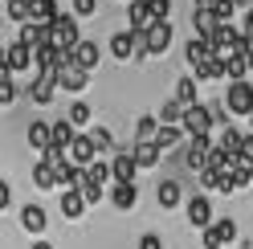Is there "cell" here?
<instances>
[{
    "label": "cell",
    "instance_id": "cell-1",
    "mask_svg": "<svg viewBox=\"0 0 253 249\" xmlns=\"http://www.w3.org/2000/svg\"><path fill=\"white\" fill-rule=\"evenodd\" d=\"M78 41H82V29H78L74 12H57L53 25H49V45H53V49H61V53H74Z\"/></svg>",
    "mask_w": 253,
    "mask_h": 249
},
{
    "label": "cell",
    "instance_id": "cell-2",
    "mask_svg": "<svg viewBox=\"0 0 253 249\" xmlns=\"http://www.w3.org/2000/svg\"><path fill=\"white\" fill-rule=\"evenodd\" d=\"M225 111L237 119H249L253 115V82H229L225 90Z\"/></svg>",
    "mask_w": 253,
    "mask_h": 249
},
{
    "label": "cell",
    "instance_id": "cell-3",
    "mask_svg": "<svg viewBox=\"0 0 253 249\" xmlns=\"http://www.w3.org/2000/svg\"><path fill=\"white\" fill-rule=\"evenodd\" d=\"M180 131L188 139H212V115H209V106H188L184 111V123H180Z\"/></svg>",
    "mask_w": 253,
    "mask_h": 249
},
{
    "label": "cell",
    "instance_id": "cell-4",
    "mask_svg": "<svg viewBox=\"0 0 253 249\" xmlns=\"http://www.w3.org/2000/svg\"><path fill=\"white\" fill-rule=\"evenodd\" d=\"M171 41H176V29H171V21H155L147 33H143V45H147V57H160L171 49Z\"/></svg>",
    "mask_w": 253,
    "mask_h": 249
},
{
    "label": "cell",
    "instance_id": "cell-5",
    "mask_svg": "<svg viewBox=\"0 0 253 249\" xmlns=\"http://www.w3.org/2000/svg\"><path fill=\"white\" fill-rule=\"evenodd\" d=\"M233 241H237V221L233 216H220V221H212L204 229V249H225Z\"/></svg>",
    "mask_w": 253,
    "mask_h": 249
},
{
    "label": "cell",
    "instance_id": "cell-6",
    "mask_svg": "<svg viewBox=\"0 0 253 249\" xmlns=\"http://www.w3.org/2000/svg\"><path fill=\"white\" fill-rule=\"evenodd\" d=\"M94 160H98V155H94V143H90L86 135H74V143L66 147V164H74V167H82V172H86Z\"/></svg>",
    "mask_w": 253,
    "mask_h": 249
},
{
    "label": "cell",
    "instance_id": "cell-7",
    "mask_svg": "<svg viewBox=\"0 0 253 249\" xmlns=\"http://www.w3.org/2000/svg\"><path fill=\"white\" fill-rule=\"evenodd\" d=\"M4 70H8V74H29V70H33V49H29V45H21V41H8Z\"/></svg>",
    "mask_w": 253,
    "mask_h": 249
},
{
    "label": "cell",
    "instance_id": "cell-8",
    "mask_svg": "<svg viewBox=\"0 0 253 249\" xmlns=\"http://www.w3.org/2000/svg\"><path fill=\"white\" fill-rule=\"evenodd\" d=\"M53 94H57V74H37L33 86H29V98H33L37 106H49Z\"/></svg>",
    "mask_w": 253,
    "mask_h": 249
},
{
    "label": "cell",
    "instance_id": "cell-9",
    "mask_svg": "<svg viewBox=\"0 0 253 249\" xmlns=\"http://www.w3.org/2000/svg\"><path fill=\"white\" fill-rule=\"evenodd\" d=\"M86 86H90V74H86V70H78L74 61H70L66 70H57V90H70V94H82Z\"/></svg>",
    "mask_w": 253,
    "mask_h": 249
},
{
    "label": "cell",
    "instance_id": "cell-10",
    "mask_svg": "<svg viewBox=\"0 0 253 249\" xmlns=\"http://www.w3.org/2000/svg\"><path fill=\"white\" fill-rule=\"evenodd\" d=\"M135 160H131V151H115V160H110V180L115 184H135Z\"/></svg>",
    "mask_w": 253,
    "mask_h": 249
},
{
    "label": "cell",
    "instance_id": "cell-11",
    "mask_svg": "<svg viewBox=\"0 0 253 249\" xmlns=\"http://www.w3.org/2000/svg\"><path fill=\"white\" fill-rule=\"evenodd\" d=\"M155 21H151V12H147V0H131V8H126V29L131 33H147Z\"/></svg>",
    "mask_w": 253,
    "mask_h": 249
},
{
    "label": "cell",
    "instance_id": "cell-12",
    "mask_svg": "<svg viewBox=\"0 0 253 249\" xmlns=\"http://www.w3.org/2000/svg\"><path fill=\"white\" fill-rule=\"evenodd\" d=\"M192 29H196V37H200V41H209V45H212L220 21L212 17V8H196V12H192Z\"/></svg>",
    "mask_w": 253,
    "mask_h": 249
},
{
    "label": "cell",
    "instance_id": "cell-13",
    "mask_svg": "<svg viewBox=\"0 0 253 249\" xmlns=\"http://www.w3.org/2000/svg\"><path fill=\"white\" fill-rule=\"evenodd\" d=\"M70 61H74L78 70H86V74H90L94 66H98V45H94V41H86V37H82V41L74 45V53H70Z\"/></svg>",
    "mask_w": 253,
    "mask_h": 249
},
{
    "label": "cell",
    "instance_id": "cell-14",
    "mask_svg": "<svg viewBox=\"0 0 253 249\" xmlns=\"http://www.w3.org/2000/svg\"><path fill=\"white\" fill-rule=\"evenodd\" d=\"M21 225H25V233L41 237L45 225H49V216H45V208H41V205H25V208H21Z\"/></svg>",
    "mask_w": 253,
    "mask_h": 249
},
{
    "label": "cell",
    "instance_id": "cell-15",
    "mask_svg": "<svg viewBox=\"0 0 253 249\" xmlns=\"http://www.w3.org/2000/svg\"><path fill=\"white\" fill-rule=\"evenodd\" d=\"M188 221H192L196 229H209V225H212V205H209V196H192V200H188Z\"/></svg>",
    "mask_w": 253,
    "mask_h": 249
},
{
    "label": "cell",
    "instance_id": "cell-16",
    "mask_svg": "<svg viewBox=\"0 0 253 249\" xmlns=\"http://www.w3.org/2000/svg\"><path fill=\"white\" fill-rule=\"evenodd\" d=\"M57 0H29V21L33 25H53V17H57Z\"/></svg>",
    "mask_w": 253,
    "mask_h": 249
},
{
    "label": "cell",
    "instance_id": "cell-17",
    "mask_svg": "<svg viewBox=\"0 0 253 249\" xmlns=\"http://www.w3.org/2000/svg\"><path fill=\"white\" fill-rule=\"evenodd\" d=\"M160 147H155V143H135L131 147V160H135V167H139V172H147V167H155V164H160Z\"/></svg>",
    "mask_w": 253,
    "mask_h": 249
},
{
    "label": "cell",
    "instance_id": "cell-18",
    "mask_svg": "<svg viewBox=\"0 0 253 249\" xmlns=\"http://www.w3.org/2000/svg\"><path fill=\"white\" fill-rule=\"evenodd\" d=\"M135 200H139V188L135 184H110V205L115 208H135Z\"/></svg>",
    "mask_w": 253,
    "mask_h": 249
},
{
    "label": "cell",
    "instance_id": "cell-19",
    "mask_svg": "<svg viewBox=\"0 0 253 249\" xmlns=\"http://www.w3.org/2000/svg\"><path fill=\"white\" fill-rule=\"evenodd\" d=\"M74 127H70V123L66 119H57V123H49V147H57V151H66L70 143H74Z\"/></svg>",
    "mask_w": 253,
    "mask_h": 249
},
{
    "label": "cell",
    "instance_id": "cell-20",
    "mask_svg": "<svg viewBox=\"0 0 253 249\" xmlns=\"http://www.w3.org/2000/svg\"><path fill=\"white\" fill-rule=\"evenodd\" d=\"M25 139H29V147H33L37 155H45V151H49V123H29Z\"/></svg>",
    "mask_w": 253,
    "mask_h": 249
},
{
    "label": "cell",
    "instance_id": "cell-21",
    "mask_svg": "<svg viewBox=\"0 0 253 249\" xmlns=\"http://www.w3.org/2000/svg\"><path fill=\"white\" fill-rule=\"evenodd\" d=\"M180 196H184L180 180H164L160 188H155V200H160V208H176V205H180Z\"/></svg>",
    "mask_w": 253,
    "mask_h": 249
},
{
    "label": "cell",
    "instance_id": "cell-22",
    "mask_svg": "<svg viewBox=\"0 0 253 249\" xmlns=\"http://www.w3.org/2000/svg\"><path fill=\"white\" fill-rule=\"evenodd\" d=\"M249 53H237V57H229L225 61V78H229V82H249Z\"/></svg>",
    "mask_w": 253,
    "mask_h": 249
},
{
    "label": "cell",
    "instance_id": "cell-23",
    "mask_svg": "<svg viewBox=\"0 0 253 249\" xmlns=\"http://www.w3.org/2000/svg\"><path fill=\"white\" fill-rule=\"evenodd\" d=\"M184 53H188V61H192V74H196L204 61H212V45L196 37V41H188V49H184Z\"/></svg>",
    "mask_w": 253,
    "mask_h": 249
},
{
    "label": "cell",
    "instance_id": "cell-24",
    "mask_svg": "<svg viewBox=\"0 0 253 249\" xmlns=\"http://www.w3.org/2000/svg\"><path fill=\"white\" fill-rule=\"evenodd\" d=\"M86 139L94 143V155H98V160H102V155H110V151H115V135H110L106 127H94V131H86Z\"/></svg>",
    "mask_w": 253,
    "mask_h": 249
},
{
    "label": "cell",
    "instance_id": "cell-25",
    "mask_svg": "<svg viewBox=\"0 0 253 249\" xmlns=\"http://www.w3.org/2000/svg\"><path fill=\"white\" fill-rule=\"evenodd\" d=\"M82 212H86L82 192H61V216H66V221H78Z\"/></svg>",
    "mask_w": 253,
    "mask_h": 249
},
{
    "label": "cell",
    "instance_id": "cell-26",
    "mask_svg": "<svg viewBox=\"0 0 253 249\" xmlns=\"http://www.w3.org/2000/svg\"><path fill=\"white\" fill-rule=\"evenodd\" d=\"M176 102L184 106V111H188V106H196V78L192 74H184L180 82H176Z\"/></svg>",
    "mask_w": 253,
    "mask_h": 249
},
{
    "label": "cell",
    "instance_id": "cell-27",
    "mask_svg": "<svg viewBox=\"0 0 253 249\" xmlns=\"http://www.w3.org/2000/svg\"><path fill=\"white\" fill-rule=\"evenodd\" d=\"M155 135H160V119L143 115V119L135 123V143H155Z\"/></svg>",
    "mask_w": 253,
    "mask_h": 249
},
{
    "label": "cell",
    "instance_id": "cell-28",
    "mask_svg": "<svg viewBox=\"0 0 253 249\" xmlns=\"http://www.w3.org/2000/svg\"><path fill=\"white\" fill-rule=\"evenodd\" d=\"M155 119H160V127H180V123H184V106L171 98V102L160 106V115H155Z\"/></svg>",
    "mask_w": 253,
    "mask_h": 249
},
{
    "label": "cell",
    "instance_id": "cell-29",
    "mask_svg": "<svg viewBox=\"0 0 253 249\" xmlns=\"http://www.w3.org/2000/svg\"><path fill=\"white\" fill-rule=\"evenodd\" d=\"M196 78V82H216V78H225V61H220V57H212V61H204V66L192 74Z\"/></svg>",
    "mask_w": 253,
    "mask_h": 249
},
{
    "label": "cell",
    "instance_id": "cell-30",
    "mask_svg": "<svg viewBox=\"0 0 253 249\" xmlns=\"http://www.w3.org/2000/svg\"><path fill=\"white\" fill-rule=\"evenodd\" d=\"M66 123H70L74 131H78V127H86V123H90V102H82V98H78V102H70V115H66Z\"/></svg>",
    "mask_w": 253,
    "mask_h": 249
},
{
    "label": "cell",
    "instance_id": "cell-31",
    "mask_svg": "<svg viewBox=\"0 0 253 249\" xmlns=\"http://www.w3.org/2000/svg\"><path fill=\"white\" fill-rule=\"evenodd\" d=\"M4 12H8V21L29 25V0H4Z\"/></svg>",
    "mask_w": 253,
    "mask_h": 249
},
{
    "label": "cell",
    "instance_id": "cell-32",
    "mask_svg": "<svg viewBox=\"0 0 253 249\" xmlns=\"http://www.w3.org/2000/svg\"><path fill=\"white\" fill-rule=\"evenodd\" d=\"M180 127H160V135H155V147H160V151H171V147H176L180 143Z\"/></svg>",
    "mask_w": 253,
    "mask_h": 249
},
{
    "label": "cell",
    "instance_id": "cell-33",
    "mask_svg": "<svg viewBox=\"0 0 253 249\" xmlns=\"http://www.w3.org/2000/svg\"><path fill=\"white\" fill-rule=\"evenodd\" d=\"M17 102V86H12V74L0 70V106H12Z\"/></svg>",
    "mask_w": 253,
    "mask_h": 249
},
{
    "label": "cell",
    "instance_id": "cell-34",
    "mask_svg": "<svg viewBox=\"0 0 253 249\" xmlns=\"http://www.w3.org/2000/svg\"><path fill=\"white\" fill-rule=\"evenodd\" d=\"M212 17H216L220 25H233V17H237V4H233V0H216V4H212Z\"/></svg>",
    "mask_w": 253,
    "mask_h": 249
},
{
    "label": "cell",
    "instance_id": "cell-35",
    "mask_svg": "<svg viewBox=\"0 0 253 249\" xmlns=\"http://www.w3.org/2000/svg\"><path fill=\"white\" fill-rule=\"evenodd\" d=\"M33 184H37V188H53V167L37 160V167H33Z\"/></svg>",
    "mask_w": 253,
    "mask_h": 249
},
{
    "label": "cell",
    "instance_id": "cell-36",
    "mask_svg": "<svg viewBox=\"0 0 253 249\" xmlns=\"http://www.w3.org/2000/svg\"><path fill=\"white\" fill-rule=\"evenodd\" d=\"M70 4H74V21L94 17V12H98V0H70Z\"/></svg>",
    "mask_w": 253,
    "mask_h": 249
},
{
    "label": "cell",
    "instance_id": "cell-37",
    "mask_svg": "<svg viewBox=\"0 0 253 249\" xmlns=\"http://www.w3.org/2000/svg\"><path fill=\"white\" fill-rule=\"evenodd\" d=\"M147 12H151V21H168L171 0H147Z\"/></svg>",
    "mask_w": 253,
    "mask_h": 249
},
{
    "label": "cell",
    "instance_id": "cell-38",
    "mask_svg": "<svg viewBox=\"0 0 253 249\" xmlns=\"http://www.w3.org/2000/svg\"><path fill=\"white\" fill-rule=\"evenodd\" d=\"M212 192H237V188H233V167L216 172V184H212Z\"/></svg>",
    "mask_w": 253,
    "mask_h": 249
},
{
    "label": "cell",
    "instance_id": "cell-39",
    "mask_svg": "<svg viewBox=\"0 0 253 249\" xmlns=\"http://www.w3.org/2000/svg\"><path fill=\"white\" fill-rule=\"evenodd\" d=\"M139 249H164L160 233H143V237H139Z\"/></svg>",
    "mask_w": 253,
    "mask_h": 249
},
{
    "label": "cell",
    "instance_id": "cell-40",
    "mask_svg": "<svg viewBox=\"0 0 253 249\" xmlns=\"http://www.w3.org/2000/svg\"><path fill=\"white\" fill-rule=\"evenodd\" d=\"M241 37H245V45L253 49V8L245 12V25H241Z\"/></svg>",
    "mask_w": 253,
    "mask_h": 249
},
{
    "label": "cell",
    "instance_id": "cell-41",
    "mask_svg": "<svg viewBox=\"0 0 253 249\" xmlns=\"http://www.w3.org/2000/svg\"><path fill=\"white\" fill-rule=\"evenodd\" d=\"M12 205V188H8V180H0V212H4Z\"/></svg>",
    "mask_w": 253,
    "mask_h": 249
},
{
    "label": "cell",
    "instance_id": "cell-42",
    "mask_svg": "<svg viewBox=\"0 0 253 249\" xmlns=\"http://www.w3.org/2000/svg\"><path fill=\"white\" fill-rule=\"evenodd\" d=\"M233 4H237V12H249V8H253V0H233Z\"/></svg>",
    "mask_w": 253,
    "mask_h": 249
},
{
    "label": "cell",
    "instance_id": "cell-43",
    "mask_svg": "<svg viewBox=\"0 0 253 249\" xmlns=\"http://www.w3.org/2000/svg\"><path fill=\"white\" fill-rule=\"evenodd\" d=\"M4 57H8V45L0 41V70H4Z\"/></svg>",
    "mask_w": 253,
    "mask_h": 249
},
{
    "label": "cell",
    "instance_id": "cell-44",
    "mask_svg": "<svg viewBox=\"0 0 253 249\" xmlns=\"http://www.w3.org/2000/svg\"><path fill=\"white\" fill-rule=\"evenodd\" d=\"M192 4H196V8H212L216 0H192Z\"/></svg>",
    "mask_w": 253,
    "mask_h": 249
},
{
    "label": "cell",
    "instance_id": "cell-45",
    "mask_svg": "<svg viewBox=\"0 0 253 249\" xmlns=\"http://www.w3.org/2000/svg\"><path fill=\"white\" fill-rule=\"evenodd\" d=\"M33 249H53V245H49V241H37V245H33Z\"/></svg>",
    "mask_w": 253,
    "mask_h": 249
}]
</instances>
